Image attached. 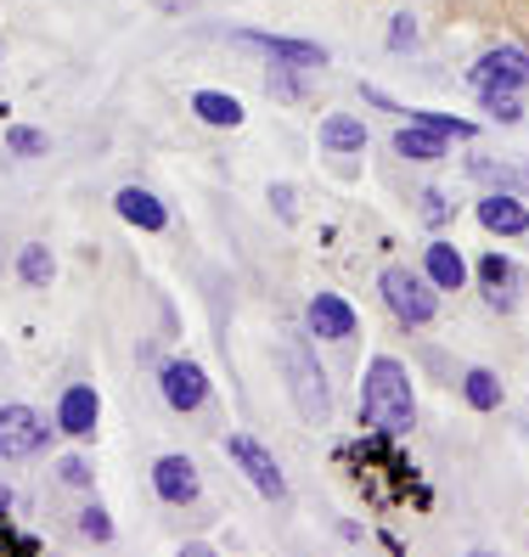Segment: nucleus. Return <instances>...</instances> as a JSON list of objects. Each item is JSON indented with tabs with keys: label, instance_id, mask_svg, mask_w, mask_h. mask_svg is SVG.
Wrapping results in <instances>:
<instances>
[{
	"label": "nucleus",
	"instance_id": "f257e3e1",
	"mask_svg": "<svg viewBox=\"0 0 529 557\" xmlns=\"http://www.w3.org/2000/svg\"><path fill=\"white\" fill-rule=\"evenodd\" d=\"M360 422H367L372 434H406L417 422V400H411V377L401 360L378 355L367 367V388H360Z\"/></svg>",
	"mask_w": 529,
	"mask_h": 557
},
{
	"label": "nucleus",
	"instance_id": "423d86ee",
	"mask_svg": "<svg viewBox=\"0 0 529 557\" xmlns=\"http://www.w3.org/2000/svg\"><path fill=\"white\" fill-rule=\"evenodd\" d=\"M231 462L243 468V479L259 490L264 502H282V496H287V479H282V468H276V456L264 450L259 440H243V434H237V440H231Z\"/></svg>",
	"mask_w": 529,
	"mask_h": 557
},
{
	"label": "nucleus",
	"instance_id": "c756f323",
	"mask_svg": "<svg viewBox=\"0 0 529 557\" xmlns=\"http://www.w3.org/2000/svg\"><path fill=\"white\" fill-rule=\"evenodd\" d=\"M7 502H12V490H7V484H0V512H7Z\"/></svg>",
	"mask_w": 529,
	"mask_h": 557
},
{
	"label": "nucleus",
	"instance_id": "393cba45",
	"mask_svg": "<svg viewBox=\"0 0 529 557\" xmlns=\"http://www.w3.org/2000/svg\"><path fill=\"white\" fill-rule=\"evenodd\" d=\"M422 220H428V225L451 220V198H445V191H422Z\"/></svg>",
	"mask_w": 529,
	"mask_h": 557
},
{
	"label": "nucleus",
	"instance_id": "412c9836",
	"mask_svg": "<svg viewBox=\"0 0 529 557\" xmlns=\"http://www.w3.org/2000/svg\"><path fill=\"white\" fill-rule=\"evenodd\" d=\"M417 124L440 129L445 141H468V136H473V124H468V119H451V113H417Z\"/></svg>",
	"mask_w": 529,
	"mask_h": 557
},
{
	"label": "nucleus",
	"instance_id": "5701e85b",
	"mask_svg": "<svg viewBox=\"0 0 529 557\" xmlns=\"http://www.w3.org/2000/svg\"><path fill=\"white\" fill-rule=\"evenodd\" d=\"M79 530H85L90 541H113V523H108V507H102V502H90V507L79 512Z\"/></svg>",
	"mask_w": 529,
	"mask_h": 557
},
{
	"label": "nucleus",
	"instance_id": "9d476101",
	"mask_svg": "<svg viewBox=\"0 0 529 557\" xmlns=\"http://www.w3.org/2000/svg\"><path fill=\"white\" fill-rule=\"evenodd\" d=\"M479 282H484V299H490L495 310H513L524 271L513 265V259H502V253H484V259H479Z\"/></svg>",
	"mask_w": 529,
	"mask_h": 557
},
{
	"label": "nucleus",
	"instance_id": "dca6fc26",
	"mask_svg": "<svg viewBox=\"0 0 529 557\" xmlns=\"http://www.w3.org/2000/svg\"><path fill=\"white\" fill-rule=\"evenodd\" d=\"M394 152L417 158V163L445 158V136H440V129H428V124H411V129H401V136H394Z\"/></svg>",
	"mask_w": 529,
	"mask_h": 557
},
{
	"label": "nucleus",
	"instance_id": "4be33fe9",
	"mask_svg": "<svg viewBox=\"0 0 529 557\" xmlns=\"http://www.w3.org/2000/svg\"><path fill=\"white\" fill-rule=\"evenodd\" d=\"M479 96H484V108L502 119V124H518V113H524L518 108V90H479Z\"/></svg>",
	"mask_w": 529,
	"mask_h": 557
},
{
	"label": "nucleus",
	"instance_id": "c85d7f7f",
	"mask_svg": "<svg viewBox=\"0 0 529 557\" xmlns=\"http://www.w3.org/2000/svg\"><path fill=\"white\" fill-rule=\"evenodd\" d=\"M158 12H186V7H197V0H152Z\"/></svg>",
	"mask_w": 529,
	"mask_h": 557
},
{
	"label": "nucleus",
	"instance_id": "a211bd4d",
	"mask_svg": "<svg viewBox=\"0 0 529 557\" xmlns=\"http://www.w3.org/2000/svg\"><path fill=\"white\" fill-rule=\"evenodd\" d=\"M321 147L327 152H360L367 147V129H360V119H349V113H333L321 124Z\"/></svg>",
	"mask_w": 529,
	"mask_h": 557
},
{
	"label": "nucleus",
	"instance_id": "9b49d317",
	"mask_svg": "<svg viewBox=\"0 0 529 557\" xmlns=\"http://www.w3.org/2000/svg\"><path fill=\"white\" fill-rule=\"evenodd\" d=\"M310 333L316 338H349L355 333V310L339 299V293H316V299H310Z\"/></svg>",
	"mask_w": 529,
	"mask_h": 557
},
{
	"label": "nucleus",
	"instance_id": "7ed1b4c3",
	"mask_svg": "<svg viewBox=\"0 0 529 557\" xmlns=\"http://www.w3.org/2000/svg\"><path fill=\"white\" fill-rule=\"evenodd\" d=\"M51 445V422L35 411V406H0V456H40Z\"/></svg>",
	"mask_w": 529,
	"mask_h": 557
},
{
	"label": "nucleus",
	"instance_id": "f3484780",
	"mask_svg": "<svg viewBox=\"0 0 529 557\" xmlns=\"http://www.w3.org/2000/svg\"><path fill=\"white\" fill-rule=\"evenodd\" d=\"M192 108H197V119H204V124H243V102H237V96H225V90H197L192 96Z\"/></svg>",
	"mask_w": 529,
	"mask_h": 557
},
{
	"label": "nucleus",
	"instance_id": "6ab92c4d",
	"mask_svg": "<svg viewBox=\"0 0 529 557\" xmlns=\"http://www.w3.org/2000/svg\"><path fill=\"white\" fill-rule=\"evenodd\" d=\"M17 276H23L28 287H46V282L57 276V259H51V248H46V243H28V248L17 253Z\"/></svg>",
	"mask_w": 529,
	"mask_h": 557
},
{
	"label": "nucleus",
	"instance_id": "6e6552de",
	"mask_svg": "<svg viewBox=\"0 0 529 557\" xmlns=\"http://www.w3.org/2000/svg\"><path fill=\"white\" fill-rule=\"evenodd\" d=\"M158 388H163V400H170L175 411H197L209 400V377L197 360H170V367L158 372Z\"/></svg>",
	"mask_w": 529,
	"mask_h": 557
},
{
	"label": "nucleus",
	"instance_id": "20e7f679",
	"mask_svg": "<svg viewBox=\"0 0 529 557\" xmlns=\"http://www.w3.org/2000/svg\"><path fill=\"white\" fill-rule=\"evenodd\" d=\"M282 367H287L293 406H299L310 422H327V383H321V367L310 360V349H305V344H287V349H282Z\"/></svg>",
	"mask_w": 529,
	"mask_h": 557
},
{
	"label": "nucleus",
	"instance_id": "0eeeda50",
	"mask_svg": "<svg viewBox=\"0 0 529 557\" xmlns=\"http://www.w3.org/2000/svg\"><path fill=\"white\" fill-rule=\"evenodd\" d=\"M243 46H259L276 69H327V51L310 40H282V35H264V28H243L237 35Z\"/></svg>",
	"mask_w": 529,
	"mask_h": 557
},
{
	"label": "nucleus",
	"instance_id": "a878e982",
	"mask_svg": "<svg viewBox=\"0 0 529 557\" xmlns=\"http://www.w3.org/2000/svg\"><path fill=\"white\" fill-rule=\"evenodd\" d=\"M57 468H62V484H74V490L90 484V462H85V456H62Z\"/></svg>",
	"mask_w": 529,
	"mask_h": 557
},
{
	"label": "nucleus",
	"instance_id": "f03ea898",
	"mask_svg": "<svg viewBox=\"0 0 529 557\" xmlns=\"http://www.w3.org/2000/svg\"><path fill=\"white\" fill-rule=\"evenodd\" d=\"M378 287H383V305L401 315V326H428V321H434V310H440L434 282H422V276L406 271V265H389V271L378 276Z\"/></svg>",
	"mask_w": 529,
	"mask_h": 557
},
{
	"label": "nucleus",
	"instance_id": "f8f14e48",
	"mask_svg": "<svg viewBox=\"0 0 529 557\" xmlns=\"http://www.w3.org/2000/svg\"><path fill=\"white\" fill-rule=\"evenodd\" d=\"M96 411H102V400H96V388L74 383L69 395L57 400V429H62V434H90V429H96Z\"/></svg>",
	"mask_w": 529,
	"mask_h": 557
},
{
	"label": "nucleus",
	"instance_id": "2eb2a0df",
	"mask_svg": "<svg viewBox=\"0 0 529 557\" xmlns=\"http://www.w3.org/2000/svg\"><path fill=\"white\" fill-rule=\"evenodd\" d=\"M428 282L445 287V293L468 282V265H462V253L451 243H428Z\"/></svg>",
	"mask_w": 529,
	"mask_h": 557
},
{
	"label": "nucleus",
	"instance_id": "4468645a",
	"mask_svg": "<svg viewBox=\"0 0 529 557\" xmlns=\"http://www.w3.org/2000/svg\"><path fill=\"white\" fill-rule=\"evenodd\" d=\"M479 220L490 225L495 237H518V232H529L524 203H518V198H507V191H495V198H479Z\"/></svg>",
	"mask_w": 529,
	"mask_h": 557
},
{
	"label": "nucleus",
	"instance_id": "bb28decb",
	"mask_svg": "<svg viewBox=\"0 0 529 557\" xmlns=\"http://www.w3.org/2000/svg\"><path fill=\"white\" fill-rule=\"evenodd\" d=\"M411 40H417V23H411V17H394V23H389V46L401 51V46H411Z\"/></svg>",
	"mask_w": 529,
	"mask_h": 557
},
{
	"label": "nucleus",
	"instance_id": "1a4fd4ad",
	"mask_svg": "<svg viewBox=\"0 0 529 557\" xmlns=\"http://www.w3.org/2000/svg\"><path fill=\"white\" fill-rule=\"evenodd\" d=\"M152 490L170 507H186V502H197V468L186 462V456H158L152 462Z\"/></svg>",
	"mask_w": 529,
	"mask_h": 557
},
{
	"label": "nucleus",
	"instance_id": "cd10ccee",
	"mask_svg": "<svg viewBox=\"0 0 529 557\" xmlns=\"http://www.w3.org/2000/svg\"><path fill=\"white\" fill-rule=\"evenodd\" d=\"M271 209L282 220H299V209H293V186H271Z\"/></svg>",
	"mask_w": 529,
	"mask_h": 557
},
{
	"label": "nucleus",
	"instance_id": "aec40b11",
	"mask_svg": "<svg viewBox=\"0 0 529 557\" xmlns=\"http://www.w3.org/2000/svg\"><path fill=\"white\" fill-rule=\"evenodd\" d=\"M462 395H468V406L473 411H495V406H502V383H495V372H468V377H462Z\"/></svg>",
	"mask_w": 529,
	"mask_h": 557
},
{
	"label": "nucleus",
	"instance_id": "ddd939ff",
	"mask_svg": "<svg viewBox=\"0 0 529 557\" xmlns=\"http://www.w3.org/2000/svg\"><path fill=\"white\" fill-rule=\"evenodd\" d=\"M113 209H119L130 225H142V232H163V225H170V214H163V203L152 198L147 186H124L119 198H113Z\"/></svg>",
	"mask_w": 529,
	"mask_h": 557
},
{
	"label": "nucleus",
	"instance_id": "b1692460",
	"mask_svg": "<svg viewBox=\"0 0 529 557\" xmlns=\"http://www.w3.org/2000/svg\"><path fill=\"white\" fill-rule=\"evenodd\" d=\"M7 147H12L17 158H40V152H46V136H40V129H12Z\"/></svg>",
	"mask_w": 529,
	"mask_h": 557
},
{
	"label": "nucleus",
	"instance_id": "39448f33",
	"mask_svg": "<svg viewBox=\"0 0 529 557\" xmlns=\"http://www.w3.org/2000/svg\"><path fill=\"white\" fill-rule=\"evenodd\" d=\"M473 90H524L529 85V51L518 46H495L473 62Z\"/></svg>",
	"mask_w": 529,
	"mask_h": 557
}]
</instances>
